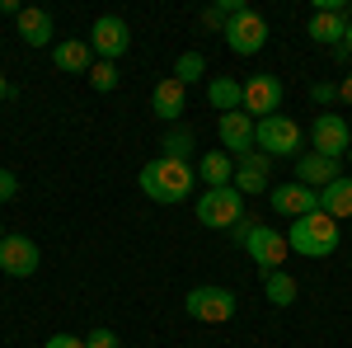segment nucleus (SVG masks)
<instances>
[{
	"instance_id": "obj_2",
	"label": "nucleus",
	"mask_w": 352,
	"mask_h": 348,
	"mask_svg": "<svg viewBox=\"0 0 352 348\" xmlns=\"http://www.w3.org/2000/svg\"><path fill=\"white\" fill-rule=\"evenodd\" d=\"M287 245L305 254V259H324L338 249V221L329 212H310V216H296L292 226H287Z\"/></svg>"
},
{
	"instance_id": "obj_1",
	"label": "nucleus",
	"mask_w": 352,
	"mask_h": 348,
	"mask_svg": "<svg viewBox=\"0 0 352 348\" xmlns=\"http://www.w3.org/2000/svg\"><path fill=\"white\" fill-rule=\"evenodd\" d=\"M192 188H197V170L188 161H169V156H155V161L141 170V193L151 198V203H164V207H174V203H188Z\"/></svg>"
},
{
	"instance_id": "obj_23",
	"label": "nucleus",
	"mask_w": 352,
	"mask_h": 348,
	"mask_svg": "<svg viewBox=\"0 0 352 348\" xmlns=\"http://www.w3.org/2000/svg\"><path fill=\"white\" fill-rule=\"evenodd\" d=\"M263 292H268L272 306H292L300 296V287H296V278H292L287 268H277V273H263Z\"/></svg>"
},
{
	"instance_id": "obj_17",
	"label": "nucleus",
	"mask_w": 352,
	"mask_h": 348,
	"mask_svg": "<svg viewBox=\"0 0 352 348\" xmlns=\"http://www.w3.org/2000/svg\"><path fill=\"white\" fill-rule=\"evenodd\" d=\"M184 104H188V85H179L174 76H164L155 85V94H151V108H155L160 123H179L184 118Z\"/></svg>"
},
{
	"instance_id": "obj_36",
	"label": "nucleus",
	"mask_w": 352,
	"mask_h": 348,
	"mask_svg": "<svg viewBox=\"0 0 352 348\" xmlns=\"http://www.w3.org/2000/svg\"><path fill=\"white\" fill-rule=\"evenodd\" d=\"M343 48H348V52H352V19H348V38H343Z\"/></svg>"
},
{
	"instance_id": "obj_11",
	"label": "nucleus",
	"mask_w": 352,
	"mask_h": 348,
	"mask_svg": "<svg viewBox=\"0 0 352 348\" xmlns=\"http://www.w3.org/2000/svg\"><path fill=\"white\" fill-rule=\"evenodd\" d=\"M310 141H315V151H320V156L343 161V156H348V146H352V132H348V123H343L338 113H320V118H315V127H310Z\"/></svg>"
},
{
	"instance_id": "obj_19",
	"label": "nucleus",
	"mask_w": 352,
	"mask_h": 348,
	"mask_svg": "<svg viewBox=\"0 0 352 348\" xmlns=\"http://www.w3.org/2000/svg\"><path fill=\"white\" fill-rule=\"evenodd\" d=\"M14 24H19V38H24L28 48H47V43H52V10L24 5V14H19Z\"/></svg>"
},
{
	"instance_id": "obj_21",
	"label": "nucleus",
	"mask_w": 352,
	"mask_h": 348,
	"mask_svg": "<svg viewBox=\"0 0 352 348\" xmlns=\"http://www.w3.org/2000/svg\"><path fill=\"white\" fill-rule=\"evenodd\" d=\"M320 212H329L333 221L352 216V174H338L329 188H320Z\"/></svg>"
},
{
	"instance_id": "obj_18",
	"label": "nucleus",
	"mask_w": 352,
	"mask_h": 348,
	"mask_svg": "<svg viewBox=\"0 0 352 348\" xmlns=\"http://www.w3.org/2000/svg\"><path fill=\"white\" fill-rule=\"evenodd\" d=\"M305 33H310L315 43H324V48H338V43L348 38V10H315Z\"/></svg>"
},
{
	"instance_id": "obj_31",
	"label": "nucleus",
	"mask_w": 352,
	"mask_h": 348,
	"mask_svg": "<svg viewBox=\"0 0 352 348\" xmlns=\"http://www.w3.org/2000/svg\"><path fill=\"white\" fill-rule=\"evenodd\" d=\"M43 348H85V339H80V334H52Z\"/></svg>"
},
{
	"instance_id": "obj_20",
	"label": "nucleus",
	"mask_w": 352,
	"mask_h": 348,
	"mask_svg": "<svg viewBox=\"0 0 352 348\" xmlns=\"http://www.w3.org/2000/svg\"><path fill=\"white\" fill-rule=\"evenodd\" d=\"M197 179L207 188H230L235 184V156H226V151H207L202 165H197Z\"/></svg>"
},
{
	"instance_id": "obj_5",
	"label": "nucleus",
	"mask_w": 352,
	"mask_h": 348,
	"mask_svg": "<svg viewBox=\"0 0 352 348\" xmlns=\"http://www.w3.org/2000/svg\"><path fill=\"white\" fill-rule=\"evenodd\" d=\"M184 311H188L197 325H226V320H235L240 296L230 292V287H192V292L184 296Z\"/></svg>"
},
{
	"instance_id": "obj_13",
	"label": "nucleus",
	"mask_w": 352,
	"mask_h": 348,
	"mask_svg": "<svg viewBox=\"0 0 352 348\" xmlns=\"http://www.w3.org/2000/svg\"><path fill=\"white\" fill-rule=\"evenodd\" d=\"M217 136H221V151L240 161L244 151H254V118L249 113H221L217 118Z\"/></svg>"
},
{
	"instance_id": "obj_10",
	"label": "nucleus",
	"mask_w": 352,
	"mask_h": 348,
	"mask_svg": "<svg viewBox=\"0 0 352 348\" xmlns=\"http://www.w3.org/2000/svg\"><path fill=\"white\" fill-rule=\"evenodd\" d=\"M38 264H43V254L28 236H5L0 240V273L5 278H33Z\"/></svg>"
},
{
	"instance_id": "obj_38",
	"label": "nucleus",
	"mask_w": 352,
	"mask_h": 348,
	"mask_svg": "<svg viewBox=\"0 0 352 348\" xmlns=\"http://www.w3.org/2000/svg\"><path fill=\"white\" fill-rule=\"evenodd\" d=\"M0 240H5V231H0Z\"/></svg>"
},
{
	"instance_id": "obj_22",
	"label": "nucleus",
	"mask_w": 352,
	"mask_h": 348,
	"mask_svg": "<svg viewBox=\"0 0 352 348\" xmlns=\"http://www.w3.org/2000/svg\"><path fill=\"white\" fill-rule=\"evenodd\" d=\"M207 104L217 108V113H240L244 108V85L230 81V76H217V81L207 85Z\"/></svg>"
},
{
	"instance_id": "obj_6",
	"label": "nucleus",
	"mask_w": 352,
	"mask_h": 348,
	"mask_svg": "<svg viewBox=\"0 0 352 348\" xmlns=\"http://www.w3.org/2000/svg\"><path fill=\"white\" fill-rule=\"evenodd\" d=\"M221 38H226V48L235 57H254V52H263V43H268V19L244 5L240 14H230V24H226Z\"/></svg>"
},
{
	"instance_id": "obj_27",
	"label": "nucleus",
	"mask_w": 352,
	"mask_h": 348,
	"mask_svg": "<svg viewBox=\"0 0 352 348\" xmlns=\"http://www.w3.org/2000/svg\"><path fill=\"white\" fill-rule=\"evenodd\" d=\"M310 99H315V104H338V85L333 81H315L310 85Z\"/></svg>"
},
{
	"instance_id": "obj_35",
	"label": "nucleus",
	"mask_w": 352,
	"mask_h": 348,
	"mask_svg": "<svg viewBox=\"0 0 352 348\" xmlns=\"http://www.w3.org/2000/svg\"><path fill=\"white\" fill-rule=\"evenodd\" d=\"M5 99H10V81L0 76V104H5Z\"/></svg>"
},
{
	"instance_id": "obj_28",
	"label": "nucleus",
	"mask_w": 352,
	"mask_h": 348,
	"mask_svg": "<svg viewBox=\"0 0 352 348\" xmlns=\"http://www.w3.org/2000/svg\"><path fill=\"white\" fill-rule=\"evenodd\" d=\"M226 24H230V14H226L221 5H207V10H202V28H217V33H226Z\"/></svg>"
},
{
	"instance_id": "obj_26",
	"label": "nucleus",
	"mask_w": 352,
	"mask_h": 348,
	"mask_svg": "<svg viewBox=\"0 0 352 348\" xmlns=\"http://www.w3.org/2000/svg\"><path fill=\"white\" fill-rule=\"evenodd\" d=\"M89 85H94L99 94H113V90H118V66H113V61H94V66H89Z\"/></svg>"
},
{
	"instance_id": "obj_8",
	"label": "nucleus",
	"mask_w": 352,
	"mask_h": 348,
	"mask_svg": "<svg viewBox=\"0 0 352 348\" xmlns=\"http://www.w3.org/2000/svg\"><path fill=\"white\" fill-rule=\"evenodd\" d=\"M244 254L263 268V273H277V268L287 264L292 245H287V236H282L277 226H254V231H249V240H244Z\"/></svg>"
},
{
	"instance_id": "obj_14",
	"label": "nucleus",
	"mask_w": 352,
	"mask_h": 348,
	"mask_svg": "<svg viewBox=\"0 0 352 348\" xmlns=\"http://www.w3.org/2000/svg\"><path fill=\"white\" fill-rule=\"evenodd\" d=\"M343 174V161H329V156H320V151H300L296 156V184H305V188H329L333 179Z\"/></svg>"
},
{
	"instance_id": "obj_3",
	"label": "nucleus",
	"mask_w": 352,
	"mask_h": 348,
	"mask_svg": "<svg viewBox=\"0 0 352 348\" xmlns=\"http://www.w3.org/2000/svg\"><path fill=\"white\" fill-rule=\"evenodd\" d=\"M300 123H292L287 113H272V118H258L254 123V151H263L268 161H296L300 156Z\"/></svg>"
},
{
	"instance_id": "obj_12",
	"label": "nucleus",
	"mask_w": 352,
	"mask_h": 348,
	"mask_svg": "<svg viewBox=\"0 0 352 348\" xmlns=\"http://www.w3.org/2000/svg\"><path fill=\"white\" fill-rule=\"evenodd\" d=\"M268 203H272V212L277 216H310V212H320V193L315 188H305V184H277V188H268Z\"/></svg>"
},
{
	"instance_id": "obj_15",
	"label": "nucleus",
	"mask_w": 352,
	"mask_h": 348,
	"mask_svg": "<svg viewBox=\"0 0 352 348\" xmlns=\"http://www.w3.org/2000/svg\"><path fill=\"white\" fill-rule=\"evenodd\" d=\"M235 188H240L244 198L272 188V161L263 156V151H244L240 161H235Z\"/></svg>"
},
{
	"instance_id": "obj_33",
	"label": "nucleus",
	"mask_w": 352,
	"mask_h": 348,
	"mask_svg": "<svg viewBox=\"0 0 352 348\" xmlns=\"http://www.w3.org/2000/svg\"><path fill=\"white\" fill-rule=\"evenodd\" d=\"M0 14H10V19H19V14H24V5H19V0H0Z\"/></svg>"
},
{
	"instance_id": "obj_30",
	"label": "nucleus",
	"mask_w": 352,
	"mask_h": 348,
	"mask_svg": "<svg viewBox=\"0 0 352 348\" xmlns=\"http://www.w3.org/2000/svg\"><path fill=\"white\" fill-rule=\"evenodd\" d=\"M14 193H19V179H14V170H0V203H14Z\"/></svg>"
},
{
	"instance_id": "obj_32",
	"label": "nucleus",
	"mask_w": 352,
	"mask_h": 348,
	"mask_svg": "<svg viewBox=\"0 0 352 348\" xmlns=\"http://www.w3.org/2000/svg\"><path fill=\"white\" fill-rule=\"evenodd\" d=\"M254 226H258L254 216H244L240 226H230V236H235V245H244V240H249V231H254Z\"/></svg>"
},
{
	"instance_id": "obj_9",
	"label": "nucleus",
	"mask_w": 352,
	"mask_h": 348,
	"mask_svg": "<svg viewBox=\"0 0 352 348\" xmlns=\"http://www.w3.org/2000/svg\"><path fill=\"white\" fill-rule=\"evenodd\" d=\"M282 81L272 76V71H263V76H249L244 81V113L258 123V118H272V113H282Z\"/></svg>"
},
{
	"instance_id": "obj_34",
	"label": "nucleus",
	"mask_w": 352,
	"mask_h": 348,
	"mask_svg": "<svg viewBox=\"0 0 352 348\" xmlns=\"http://www.w3.org/2000/svg\"><path fill=\"white\" fill-rule=\"evenodd\" d=\"M338 99H343V104H352V76H343V81H338Z\"/></svg>"
},
{
	"instance_id": "obj_24",
	"label": "nucleus",
	"mask_w": 352,
	"mask_h": 348,
	"mask_svg": "<svg viewBox=\"0 0 352 348\" xmlns=\"http://www.w3.org/2000/svg\"><path fill=\"white\" fill-rule=\"evenodd\" d=\"M160 151L169 156V161H188V156H192V132H188V127H169L164 141H160Z\"/></svg>"
},
{
	"instance_id": "obj_4",
	"label": "nucleus",
	"mask_w": 352,
	"mask_h": 348,
	"mask_svg": "<svg viewBox=\"0 0 352 348\" xmlns=\"http://www.w3.org/2000/svg\"><path fill=\"white\" fill-rule=\"evenodd\" d=\"M244 221V193L235 184L230 188H202L197 198V226H212V231H230Z\"/></svg>"
},
{
	"instance_id": "obj_16",
	"label": "nucleus",
	"mask_w": 352,
	"mask_h": 348,
	"mask_svg": "<svg viewBox=\"0 0 352 348\" xmlns=\"http://www.w3.org/2000/svg\"><path fill=\"white\" fill-rule=\"evenodd\" d=\"M52 61H56V71H66V76H89L94 48L80 43V38H61V43H52Z\"/></svg>"
},
{
	"instance_id": "obj_29",
	"label": "nucleus",
	"mask_w": 352,
	"mask_h": 348,
	"mask_svg": "<svg viewBox=\"0 0 352 348\" xmlns=\"http://www.w3.org/2000/svg\"><path fill=\"white\" fill-rule=\"evenodd\" d=\"M85 348H122V344H118V334H113V329H89Z\"/></svg>"
},
{
	"instance_id": "obj_37",
	"label": "nucleus",
	"mask_w": 352,
	"mask_h": 348,
	"mask_svg": "<svg viewBox=\"0 0 352 348\" xmlns=\"http://www.w3.org/2000/svg\"><path fill=\"white\" fill-rule=\"evenodd\" d=\"M343 161H352V146H348V156H343Z\"/></svg>"
},
{
	"instance_id": "obj_7",
	"label": "nucleus",
	"mask_w": 352,
	"mask_h": 348,
	"mask_svg": "<svg viewBox=\"0 0 352 348\" xmlns=\"http://www.w3.org/2000/svg\"><path fill=\"white\" fill-rule=\"evenodd\" d=\"M89 48H94L99 61H118V57L132 48V28H127V19H122V14H99L94 28H89Z\"/></svg>"
},
{
	"instance_id": "obj_25",
	"label": "nucleus",
	"mask_w": 352,
	"mask_h": 348,
	"mask_svg": "<svg viewBox=\"0 0 352 348\" xmlns=\"http://www.w3.org/2000/svg\"><path fill=\"white\" fill-rule=\"evenodd\" d=\"M202 76H207V57L202 52H184L174 61V81L179 85H192V81H202Z\"/></svg>"
}]
</instances>
